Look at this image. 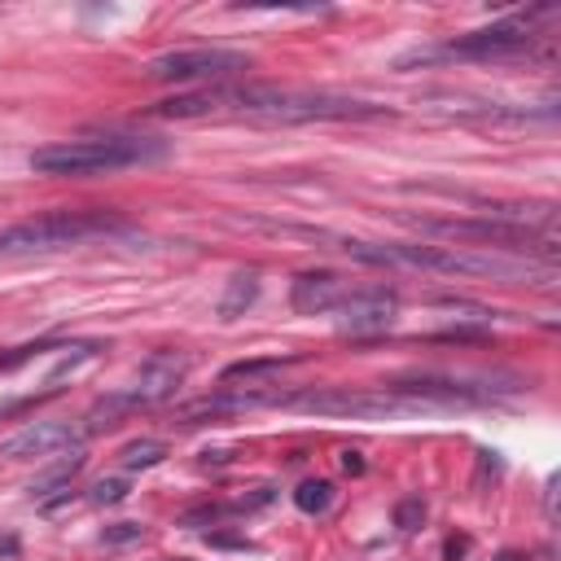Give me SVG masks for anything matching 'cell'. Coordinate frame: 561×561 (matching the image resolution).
Here are the masks:
<instances>
[{"mask_svg":"<svg viewBox=\"0 0 561 561\" xmlns=\"http://www.w3.org/2000/svg\"><path fill=\"white\" fill-rule=\"evenodd\" d=\"M18 548H22V539H18L13 530L0 526V557H18Z\"/></svg>","mask_w":561,"mask_h":561,"instance_id":"cell-19","label":"cell"},{"mask_svg":"<svg viewBox=\"0 0 561 561\" xmlns=\"http://www.w3.org/2000/svg\"><path fill=\"white\" fill-rule=\"evenodd\" d=\"M162 456H167V443H162V438H136V443H127V447L118 451L123 469H153Z\"/></svg>","mask_w":561,"mask_h":561,"instance_id":"cell-14","label":"cell"},{"mask_svg":"<svg viewBox=\"0 0 561 561\" xmlns=\"http://www.w3.org/2000/svg\"><path fill=\"white\" fill-rule=\"evenodd\" d=\"M421 232L430 237H447V241H478L469 250H543L552 254V237H543L539 228L522 224V219H500V215H482V219H412Z\"/></svg>","mask_w":561,"mask_h":561,"instance_id":"cell-4","label":"cell"},{"mask_svg":"<svg viewBox=\"0 0 561 561\" xmlns=\"http://www.w3.org/2000/svg\"><path fill=\"white\" fill-rule=\"evenodd\" d=\"M399 316V294L390 289H346V298L333 307V320L351 337H373L386 333Z\"/></svg>","mask_w":561,"mask_h":561,"instance_id":"cell-7","label":"cell"},{"mask_svg":"<svg viewBox=\"0 0 561 561\" xmlns=\"http://www.w3.org/2000/svg\"><path fill=\"white\" fill-rule=\"evenodd\" d=\"M250 114V118H272V123H316V118H381L390 114L386 105L355 101V96H333V92H294V88H267V83H245V88H197L180 92L153 105L162 118H197V114Z\"/></svg>","mask_w":561,"mask_h":561,"instance_id":"cell-1","label":"cell"},{"mask_svg":"<svg viewBox=\"0 0 561 561\" xmlns=\"http://www.w3.org/2000/svg\"><path fill=\"white\" fill-rule=\"evenodd\" d=\"M123 228L110 210H48L35 219H18L9 228H0V259L9 254H35V250H57V245H75L101 232Z\"/></svg>","mask_w":561,"mask_h":561,"instance_id":"cell-3","label":"cell"},{"mask_svg":"<svg viewBox=\"0 0 561 561\" xmlns=\"http://www.w3.org/2000/svg\"><path fill=\"white\" fill-rule=\"evenodd\" d=\"M421 517H425V504H421V500H403V504L394 508V526H399V530H416Z\"/></svg>","mask_w":561,"mask_h":561,"instance_id":"cell-17","label":"cell"},{"mask_svg":"<svg viewBox=\"0 0 561 561\" xmlns=\"http://www.w3.org/2000/svg\"><path fill=\"white\" fill-rule=\"evenodd\" d=\"M162 158L158 140L145 136H96V140H57L35 149L26 162L35 175H96V171H118L136 162Z\"/></svg>","mask_w":561,"mask_h":561,"instance_id":"cell-2","label":"cell"},{"mask_svg":"<svg viewBox=\"0 0 561 561\" xmlns=\"http://www.w3.org/2000/svg\"><path fill=\"white\" fill-rule=\"evenodd\" d=\"M294 504H298L302 513H324V508L333 504V482H324V478H307V482H298Z\"/></svg>","mask_w":561,"mask_h":561,"instance_id":"cell-15","label":"cell"},{"mask_svg":"<svg viewBox=\"0 0 561 561\" xmlns=\"http://www.w3.org/2000/svg\"><path fill=\"white\" fill-rule=\"evenodd\" d=\"M250 57L245 53H232V48H175V53H162L145 66L149 79H175V83H219L237 70H245Z\"/></svg>","mask_w":561,"mask_h":561,"instance_id":"cell-5","label":"cell"},{"mask_svg":"<svg viewBox=\"0 0 561 561\" xmlns=\"http://www.w3.org/2000/svg\"><path fill=\"white\" fill-rule=\"evenodd\" d=\"M118 500H127V482L123 478H101L92 486V504H118Z\"/></svg>","mask_w":561,"mask_h":561,"instance_id":"cell-16","label":"cell"},{"mask_svg":"<svg viewBox=\"0 0 561 561\" xmlns=\"http://www.w3.org/2000/svg\"><path fill=\"white\" fill-rule=\"evenodd\" d=\"M83 469V456H61L53 469H44V473H35L31 478V500H44V495H53V491H70V478Z\"/></svg>","mask_w":561,"mask_h":561,"instance_id":"cell-11","label":"cell"},{"mask_svg":"<svg viewBox=\"0 0 561 561\" xmlns=\"http://www.w3.org/2000/svg\"><path fill=\"white\" fill-rule=\"evenodd\" d=\"M83 425L75 421H31L22 425L18 434H9L0 443V456L9 460H48V456H61V451H75L83 443Z\"/></svg>","mask_w":561,"mask_h":561,"instance_id":"cell-8","label":"cell"},{"mask_svg":"<svg viewBox=\"0 0 561 561\" xmlns=\"http://www.w3.org/2000/svg\"><path fill=\"white\" fill-rule=\"evenodd\" d=\"M184 373H188V359H184V355H149V359L136 368L131 386L118 390V399H123L127 408L158 403V399H167V394L184 381Z\"/></svg>","mask_w":561,"mask_h":561,"instance_id":"cell-9","label":"cell"},{"mask_svg":"<svg viewBox=\"0 0 561 561\" xmlns=\"http://www.w3.org/2000/svg\"><path fill=\"white\" fill-rule=\"evenodd\" d=\"M535 44V31L526 18H508V22H495V26H482V31H469L434 53H408L399 57V66H412V61H430V57H504V53H522Z\"/></svg>","mask_w":561,"mask_h":561,"instance_id":"cell-6","label":"cell"},{"mask_svg":"<svg viewBox=\"0 0 561 561\" xmlns=\"http://www.w3.org/2000/svg\"><path fill=\"white\" fill-rule=\"evenodd\" d=\"M145 535V526H136V522H114V526H105V543H127V539H140Z\"/></svg>","mask_w":561,"mask_h":561,"instance_id":"cell-18","label":"cell"},{"mask_svg":"<svg viewBox=\"0 0 561 561\" xmlns=\"http://www.w3.org/2000/svg\"><path fill=\"white\" fill-rule=\"evenodd\" d=\"M254 294H259V276H254V272H237V276L228 280V294L219 298V316H224V320H237V316L254 302Z\"/></svg>","mask_w":561,"mask_h":561,"instance_id":"cell-13","label":"cell"},{"mask_svg":"<svg viewBox=\"0 0 561 561\" xmlns=\"http://www.w3.org/2000/svg\"><path fill=\"white\" fill-rule=\"evenodd\" d=\"M346 298V280L337 272H298L289 285V307L298 316H324Z\"/></svg>","mask_w":561,"mask_h":561,"instance_id":"cell-10","label":"cell"},{"mask_svg":"<svg viewBox=\"0 0 561 561\" xmlns=\"http://www.w3.org/2000/svg\"><path fill=\"white\" fill-rule=\"evenodd\" d=\"M342 469H346V473H364V460H359V451H342Z\"/></svg>","mask_w":561,"mask_h":561,"instance_id":"cell-20","label":"cell"},{"mask_svg":"<svg viewBox=\"0 0 561 561\" xmlns=\"http://www.w3.org/2000/svg\"><path fill=\"white\" fill-rule=\"evenodd\" d=\"M285 364H294V355H267V359H237L219 373V386H237V381H259V377H272L280 373Z\"/></svg>","mask_w":561,"mask_h":561,"instance_id":"cell-12","label":"cell"},{"mask_svg":"<svg viewBox=\"0 0 561 561\" xmlns=\"http://www.w3.org/2000/svg\"><path fill=\"white\" fill-rule=\"evenodd\" d=\"M495 561H526V557H517V552H500Z\"/></svg>","mask_w":561,"mask_h":561,"instance_id":"cell-21","label":"cell"}]
</instances>
